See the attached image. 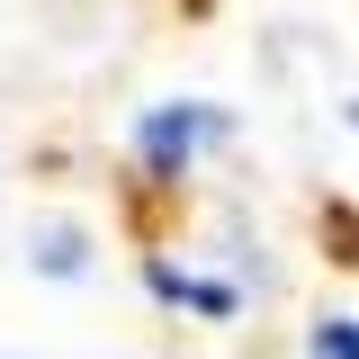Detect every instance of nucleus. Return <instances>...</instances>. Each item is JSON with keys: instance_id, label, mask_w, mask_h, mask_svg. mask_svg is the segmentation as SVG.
Wrapping results in <instances>:
<instances>
[{"instance_id": "f257e3e1", "label": "nucleus", "mask_w": 359, "mask_h": 359, "mask_svg": "<svg viewBox=\"0 0 359 359\" xmlns=\"http://www.w3.org/2000/svg\"><path fill=\"white\" fill-rule=\"evenodd\" d=\"M216 135H224V108L180 99V108H153V117L135 126V153H144V171H153V180H180V171H189V153L216 144Z\"/></svg>"}, {"instance_id": "f03ea898", "label": "nucleus", "mask_w": 359, "mask_h": 359, "mask_svg": "<svg viewBox=\"0 0 359 359\" xmlns=\"http://www.w3.org/2000/svg\"><path fill=\"white\" fill-rule=\"evenodd\" d=\"M144 287H153V297H171V306H198V314H233V287L189 278V269H171V261H144Z\"/></svg>"}, {"instance_id": "7ed1b4c3", "label": "nucleus", "mask_w": 359, "mask_h": 359, "mask_svg": "<svg viewBox=\"0 0 359 359\" xmlns=\"http://www.w3.org/2000/svg\"><path fill=\"white\" fill-rule=\"evenodd\" d=\"M27 252H36V269H45V278H81V269H90L81 224H36V243H27Z\"/></svg>"}, {"instance_id": "20e7f679", "label": "nucleus", "mask_w": 359, "mask_h": 359, "mask_svg": "<svg viewBox=\"0 0 359 359\" xmlns=\"http://www.w3.org/2000/svg\"><path fill=\"white\" fill-rule=\"evenodd\" d=\"M306 359H359V323H351V314H323L314 341H306Z\"/></svg>"}, {"instance_id": "39448f33", "label": "nucleus", "mask_w": 359, "mask_h": 359, "mask_svg": "<svg viewBox=\"0 0 359 359\" xmlns=\"http://www.w3.org/2000/svg\"><path fill=\"white\" fill-rule=\"evenodd\" d=\"M351 126H359V99H351Z\"/></svg>"}]
</instances>
